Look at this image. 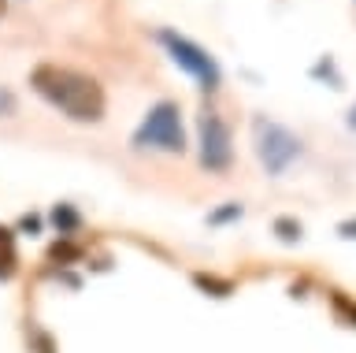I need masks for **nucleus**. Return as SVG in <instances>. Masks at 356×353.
<instances>
[{
	"label": "nucleus",
	"mask_w": 356,
	"mask_h": 353,
	"mask_svg": "<svg viewBox=\"0 0 356 353\" xmlns=\"http://www.w3.org/2000/svg\"><path fill=\"white\" fill-rule=\"evenodd\" d=\"M30 90L49 108H56L71 123H100L108 116V93L89 71L67 68V63L44 60L30 71Z\"/></svg>",
	"instance_id": "1"
},
{
	"label": "nucleus",
	"mask_w": 356,
	"mask_h": 353,
	"mask_svg": "<svg viewBox=\"0 0 356 353\" xmlns=\"http://www.w3.org/2000/svg\"><path fill=\"white\" fill-rule=\"evenodd\" d=\"M130 146L138 152H167V157H182L189 149L186 138V123H182V108L171 97L156 101L149 112L141 116V123L134 127Z\"/></svg>",
	"instance_id": "2"
},
{
	"label": "nucleus",
	"mask_w": 356,
	"mask_h": 353,
	"mask_svg": "<svg viewBox=\"0 0 356 353\" xmlns=\"http://www.w3.org/2000/svg\"><path fill=\"white\" fill-rule=\"evenodd\" d=\"M156 45L167 52V60H171L178 71H186L189 79L197 82V90L216 93L219 86H222V68H219V60L211 56V52L200 45V41L178 34L175 26H160V30H156Z\"/></svg>",
	"instance_id": "3"
},
{
	"label": "nucleus",
	"mask_w": 356,
	"mask_h": 353,
	"mask_svg": "<svg viewBox=\"0 0 356 353\" xmlns=\"http://www.w3.org/2000/svg\"><path fill=\"white\" fill-rule=\"evenodd\" d=\"M252 149H256V157H260L267 175H286L289 164L300 160V152H305V146H300V138L293 130L275 123V119H267V116L252 119Z\"/></svg>",
	"instance_id": "4"
},
{
	"label": "nucleus",
	"mask_w": 356,
	"mask_h": 353,
	"mask_svg": "<svg viewBox=\"0 0 356 353\" xmlns=\"http://www.w3.org/2000/svg\"><path fill=\"white\" fill-rule=\"evenodd\" d=\"M197 160H200V168L211 171V175L230 171V164H234L230 123L216 112V108H200V116H197Z\"/></svg>",
	"instance_id": "5"
},
{
	"label": "nucleus",
	"mask_w": 356,
	"mask_h": 353,
	"mask_svg": "<svg viewBox=\"0 0 356 353\" xmlns=\"http://www.w3.org/2000/svg\"><path fill=\"white\" fill-rule=\"evenodd\" d=\"M19 272V249H15V230L0 227V283H8Z\"/></svg>",
	"instance_id": "6"
},
{
	"label": "nucleus",
	"mask_w": 356,
	"mask_h": 353,
	"mask_svg": "<svg viewBox=\"0 0 356 353\" xmlns=\"http://www.w3.org/2000/svg\"><path fill=\"white\" fill-rule=\"evenodd\" d=\"M52 223L60 227V235H74L82 219H78V212H74L71 205H56V208H52Z\"/></svg>",
	"instance_id": "7"
},
{
	"label": "nucleus",
	"mask_w": 356,
	"mask_h": 353,
	"mask_svg": "<svg viewBox=\"0 0 356 353\" xmlns=\"http://www.w3.org/2000/svg\"><path fill=\"white\" fill-rule=\"evenodd\" d=\"M234 216H241V205L238 201H227V208H219V212L208 216V223H227V219H234Z\"/></svg>",
	"instance_id": "8"
},
{
	"label": "nucleus",
	"mask_w": 356,
	"mask_h": 353,
	"mask_svg": "<svg viewBox=\"0 0 356 353\" xmlns=\"http://www.w3.org/2000/svg\"><path fill=\"white\" fill-rule=\"evenodd\" d=\"M275 230H278V235H282L286 242L300 238V223H289V219H278V223H275Z\"/></svg>",
	"instance_id": "9"
},
{
	"label": "nucleus",
	"mask_w": 356,
	"mask_h": 353,
	"mask_svg": "<svg viewBox=\"0 0 356 353\" xmlns=\"http://www.w3.org/2000/svg\"><path fill=\"white\" fill-rule=\"evenodd\" d=\"M0 116H15V97L8 90H0Z\"/></svg>",
	"instance_id": "10"
},
{
	"label": "nucleus",
	"mask_w": 356,
	"mask_h": 353,
	"mask_svg": "<svg viewBox=\"0 0 356 353\" xmlns=\"http://www.w3.org/2000/svg\"><path fill=\"white\" fill-rule=\"evenodd\" d=\"M349 127L356 130V104H353V112H349Z\"/></svg>",
	"instance_id": "11"
},
{
	"label": "nucleus",
	"mask_w": 356,
	"mask_h": 353,
	"mask_svg": "<svg viewBox=\"0 0 356 353\" xmlns=\"http://www.w3.org/2000/svg\"><path fill=\"white\" fill-rule=\"evenodd\" d=\"M8 15V0H0V19H4Z\"/></svg>",
	"instance_id": "12"
}]
</instances>
